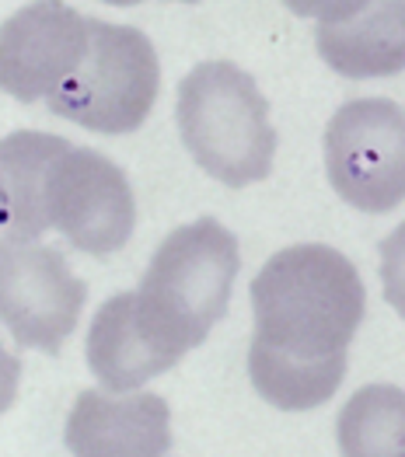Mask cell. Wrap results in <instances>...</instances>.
Wrapping results in <instances>:
<instances>
[{
	"label": "cell",
	"mask_w": 405,
	"mask_h": 457,
	"mask_svg": "<svg viewBox=\"0 0 405 457\" xmlns=\"http://www.w3.org/2000/svg\"><path fill=\"white\" fill-rule=\"evenodd\" d=\"M367 311L357 266L329 245H291L252 279L256 336L249 360L346 367Z\"/></svg>",
	"instance_id": "cell-1"
},
{
	"label": "cell",
	"mask_w": 405,
	"mask_h": 457,
	"mask_svg": "<svg viewBox=\"0 0 405 457\" xmlns=\"http://www.w3.org/2000/svg\"><path fill=\"white\" fill-rule=\"evenodd\" d=\"M241 269L238 237L214 217L175 228L154 252L140 279L137 311L148 332L172 353L185 356L207 343L227 314L234 276Z\"/></svg>",
	"instance_id": "cell-2"
},
{
	"label": "cell",
	"mask_w": 405,
	"mask_h": 457,
	"mask_svg": "<svg viewBox=\"0 0 405 457\" xmlns=\"http://www.w3.org/2000/svg\"><path fill=\"white\" fill-rule=\"evenodd\" d=\"M175 119L189 157L227 189L269 179L276 129L252 74L231 60H203L179 84Z\"/></svg>",
	"instance_id": "cell-3"
},
{
	"label": "cell",
	"mask_w": 405,
	"mask_h": 457,
	"mask_svg": "<svg viewBox=\"0 0 405 457\" xmlns=\"http://www.w3.org/2000/svg\"><path fill=\"white\" fill-rule=\"evenodd\" d=\"M91 42L71 80L46 98L49 112L80 129L122 137L144 126L161 87V60L140 29L88 18Z\"/></svg>",
	"instance_id": "cell-4"
},
{
	"label": "cell",
	"mask_w": 405,
	"mask_h": 457,
	"mask_svg": "<svg viewBox=\"0 0 405 457\" xmlns=\"http://www.w3.org/2000/svg\"><path fill=\"white\" fill-rule=\"evenodd\" d=\"M325 175L342 203L392 213L405 203V109L392 98H353L325 126Z\"/></svg>",
	"instance_id": "cell-5"
},
{
	"label": "cell",
	"mask_w": 405,
	"mask_h": 457,
	"mask_svg": "<svg viewBox=\"0 0 405 457\" xmlns=\"http://www.w3.org/2000/svg\"><path fill=\"white\" fill-rule=\"evenodd\" d=\"M49 230H60L77 252L105 259L115 255L137 228V199L126 171L91 147L56 157L49 171Z\"/></svg>",
	"instance_id": "cell-6"
},
{
	"label": "cell",
	"mask_w": 405,
	"mask_h": 457,
	"mask_svg": "<svg viewBox=\"0 0 405 457\" xmlns=\"http://www.w3.org/2000/svg\"><path fill=\"white\" fill-rule=\"evenodd\" d=\"M88 301V283L71 272L67 259L46 245L4 248L0 314L4 328L21 349L60 353L74 336Z\"/></svg>",
	"instance_id": "cell-7"
},
{
	"label": "cell",
	"mask_w": 405,
	"mask_h": 457,
	"mask_svg": "<svg viewBox=\"0 0 405 457\" xmlns=\"http://www.w3.org/2000/svg\"><path fill=\"white\" fill-rule=\"evenodd\" d=\"M91 42L88 18L63 0H36L14 11L0 32V80L18 102H42L80 67Z\"/></svg>",
	"instance_id": "cell-8"
},
{
	"label": "cell",
	"mask_w": 405,
	"mask_h": 457,
	"mask_svg": "<svg viewBox=\"0 0 405 457\" xmlns=\"http://www.w3.org/2000/svg\"><path fill=\"white\" fill-rule=\"evenodd\" d=\"M71 454H168L172 412L150 391H80L67 420Z\"/></svg>",
	"instance_id": "cell-9"
},
{
	"label": "cell",
	"mask_w": 405,
	"mask_h": 457,
	"mask_svg": "<svg viewBox=\"0 0 405 457\" xmlns=\"http://www.w3.org/2000/svg\"><path fill=\"white\" fill-rule=\"evenodd\" d=\"M182 356L148 332L137 311V294H115L98 307L88 328V367L105 391H137L168 374Z\"/></svg>",
	"instance_id": "cell-10"
},
{
	"label": "cell",
	"mask_w": 405,
	"mask_h": 457,
	"mask_svg": "<svg viewBox=\"0 0 405 457\" xmlns=\"http://www.w3.org/2000/svg\"><path fill=\"white\" fill-rule=\"evenodd\" d=\"M71 140L18 129L0 144V206H4V248L32 245L49 230V171Z\"/></svg>",
	"instance_id": "cell-11"
},
{
	"label": "cell",
	"mask_w": 405,
	"mask_h": 457,
	"mask_svg": "<svg viewBox=\"0 0 405 457\" xmlns=\"http://www.w3.org/2000/svg\"><path fill=\"white\" fill-rule=\"evenodd\" d=\"M315 49L329 71L374 80L405 71V0H374L346 21H318Z\"/></svg>",
	"instance_id": "cell-12"
},
{
	"label": "cell",
	"mask_w": 405,
	"mask_h": 457,
	"mask_svg": "<svg viewBox=\"0 0 405 457\" xmlns=\"http://www.w3.org/2000/svg\"><path fill=\"white\" fill-rule=\"evenodd\" d=\"M339 451L353 457L402 454L405 457V391L395 384L360 387L339 412Z\"/></svg>",
	"instance_id": "cell-13"
},
{
	"label": "cell",
	"mask_w": 405,
	"mask_h": 457,
	"mask_svg": "<svg viewBox=\"0 0 405 457\" xmlns=\"http://www.w3.org/2000/svg\"><path fill=\"white\" fill-rule=\"evenodd\" d=\"M381 290L388 307L405 321V220L381 241Z\"/></svg>",
	"instance_id": "cell-14"
},
{
	"label": "cell",
	"mask_w": 405,
	"mask_h": 457,
	"mask_svg": "<svg viewBox=\"0 0 405 457\" xmlns=\"http://www.w3.org/2000/svg\"><path fill=\"white\" fill-rule=\"evenodd\" d=\"M294 14L300 18H315V21H346L357 11H364L374 0H283Z\"/></svg>",
	"instance_id": "cell-15"
},
{
	"label": "cell",
	"mask_w": 405,
	"mask_h": 457,
	"mask_svg": "<svg viewBox=\"0 0 405 457\" xmlns=\"http://www.w3.org/2000/svg\"><path fill=\"white\" fill-rule=\"evenodd\" d=\"M102 4H112V7H137V4H144V0H102Z\"/></svg>",
	"instance_id": "cell-16"
},
{
	"label": "cell",
	"mask_w": 405,
	"mask_h": 457,
	"mask_svg": "<svg viewBox=\"0 0 405 457\" xmlns=\"http://www.w3.org/2000/svg\"><path fill=\"white\" fill-rule=\"evenodd\" d=\"M179 4H199V0H179Z\"/></svg>",
	"instance_id": "cell-17"
}]
</instances>
